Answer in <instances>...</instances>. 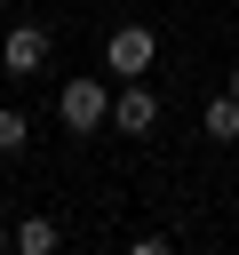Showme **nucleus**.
<instances>
[{
  "label": "nucleus",
  "instance_id": "obj_4",
  "mask_svg": "<svg viewBox=\"0 0 239 255\" xmlns=\"http://www.w3.org/2000/svg\"><path fill=\"white\" fill-rule=\"evenodd\" d=\"M40 64H48V32H40V24H8V40H0V72L24 80V72H40Z\"/></svg>",
  "mask_w": 239,
  "mask_h": 255
},
{
  "label": "nucleus",
  "instance_id": "obj_7",
  "mask_svg": "<svg viewBox=\"0 0 239 255\" xmlns=\"http://www.w3.org/2000/svg\"><path fill=\"white\" fill-rule=\"evenodd\" d=\"M24 143H32V128H24V112H0V151H8V159H16V151H24Z\"/></svg>",
  "mask_w": 239,
  "mask_h": 255
},
{
  "label": "nucleus",
  "instance_id": "obj_1",
  "mask_svg": "<svg viewBox=\"0 0 239 255\" xmlns=\"http://www.w3.org/2000/svg\"><path fill=\"white\" fill-rule=\"evenodd\" d=\"M151 56H159V40H151V24H120V32L104 40V64H112L120 80H143V72H151Z\"/></svg>",
  "mask_w": 239,
  "mask_h": 255
},
{
  "label": "nucleus",
  "instance_id": "obj_8",
  "mask_svg": "<svg viewBox=\"0 0 239 255\" xmlns=\"http://www.w3.org/2000/svg\"><path fill=\"white\" fill-rule=\"evenodd\" d=\"M8 247H16V223H0V255H8Z\"/></svg>",
  "mask_w": 239,
  "mask_h": 255
},
{
  "label": "nucleus",
  "instance_id": "obj_2",
  "mask_svg": "<svg viewBox=\"0 0 239 255\" xmlns=\"http://www.w3.org/2000/svg\"><path fill=\"white\" fill-rule=\"evenodd\" d=\"M56 112H64V128H72V135H96V128L112 120V96H104L96 80H72V88L56 96Z\"/></svg>",
  "mask_w": 239,
  "mask_h": 255
},
{
  "label": "nucleus",
  "instance_id": "obj_3",
  "mask_svg": "<svg viewBox=\"0 0 239 255\" xmlns=\"http://www.w3.org/2000/svg\"><path fill=\"white\" fill-rule=\"evenodd\" d=\"M112 128H120V135H151V128H159V96H151L143 80H127V88L112 96Z\"/></svg>",
  "mask_w": 239,
  "mask_h": 255
},
{
  "label": "nucleus",
  "instance_id": "obj_9",
  "mask_svg": "<svg viewBox=\"0 0 239 255\" xmlns=\"http://www.w3.org/2000/svg\"><path fill=\"white\" fill-rule=\"evenodd\" d=\"M231 96H239V64H231Z\"/></svg>",
  "mask_w": 239,
  "mask_h": 255
},
{
  "label": "nucleus",
  "instance_id": "obj_6",
  "mask_svg": "<svg viewBox=\"0 0 239 255\" xmlns=\"http://www.w3.org/2000/svg\"><path fill=\"white\" fill-rule=\"evenodd\" d=\"M207 135H215V143L239 135V96H215V104H207Z\"/></svg>",
  "mask_w": 239,
  "mask_h": 255
},
{
  "label": "nucleus",
  "instance_id": "obj_5",
  "mask_svg": "<svg viewBox=\"0 0 239 255\" xmlns=\"http://www.w3.org/2000/svg\"><path fill=\"white\" fill-rule=\"evenodd\" d=\"M56 247H64L56 215H24V223H16V255H56Z\"/></svg>",
  "mask_w": 239,
  "mask_h": 255
}]
</instances>
